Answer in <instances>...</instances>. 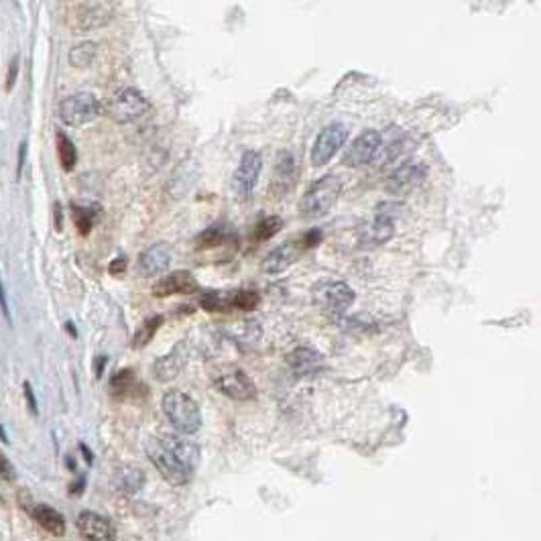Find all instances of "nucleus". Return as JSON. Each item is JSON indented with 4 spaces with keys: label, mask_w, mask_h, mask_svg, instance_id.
Listing matches in <instances>:
<instances>
[{
    "label": "nucleus",
    "mask_w": 541,
    "mask_h": 541,
    "mask_svg": "<svg viewBox=\"0 0 541 541\" xmlns=\"http://www.w3.org/2000/svg\"><path fill=\"white\" fill-rule=\"evenodd\" d=\"M342 191V182L338 175H324L315 184L308 187L303 198L299 201V212L308 220H317L326 216L334 204L338 201V196Z\"/></svg>",
    "instance_id": "nucleus-1"
},
{
    "label": "nucleus",
    "mask_w": 541,
    "mask_h": 541,
    "mask_svg": "<svg viewBox=\"0 0 541 541\" xmlns=\"http://www.w3.org/2000/svg\"><path fill=\"white\" fill-rule=\"evenodd\" d=\"M161 407L171 426L179 434L191 436L201 427V413H199L198 403L182 391H167L163 395Z\"/></svg>",
    "instance_id": "nucleus-2"
},
{
    "label": "nucleus",
    "mask_w": 541,
    "mask_h": 541,
    "mask_svg": "<svg viewBox=\"0 0 541 541\" xmlns=\"http://www.w3.org/2000/svg\"><path fill=\"white\" fill-rule=\"evenodd\" d=\"M313 305L330 317H340L354 303V291L344 281H320L312 289Z\"/></svg>",
    "instance_id": "nucleus-3"
},
{
    "label": "nucleus",
    "mask_w": 541,
    "mask_h": 541,
    "mask_svg": "<svg viewBox=\"0 0 541 541\" xmlns=\"http://www.w3.org/2000/svg\"><path fill=\"white\" fill-rule=\"evenodd\" d=\"M112 2H73L68 9V25L73 33H85L106 27L114 19Z\"/></svg>",
    "instance_id": "nucleus-4"
},
{
    "label": "nucleus",
    "mask_w": 541,
    "mask_h": 541,
    "mask_svg": "<svg viewBox=\"0 0 541 541\" xmlns=\"http://www.w3.org/2000/svg\"><path fill=\"white\" fill-rule=\"evenodd\" d=\"M149 100L135 88H122L106 102V114L118 125H130L149 112Z\"/></svg>",
    "instance_id": "nucleus-5"
},
{
    "label": "nucleus",
    "mask_w": 541,
    "mask_h": 541,
    "mask_svg": "<svg viewBox=\"0 0 541 541\" xmlns=\"http://www.w3.org/2000/svg\"><path fill=\"white\" fill-rule=\"evenodd\" d=\"M102 110L98 98L90 92L71 94L59 104V118L68 127H84L92 122Z\"/></svg>",
    "instance_id": "nucleus-6"
},
{
    "label": "nucleus",
    "mask_w": 541,
    "mask_h": 541,
    "mask_svg": "<svg viewBox=\"0 0 541 541\" xmlns=\"http://www.w3.org/2000/svg\"><path fill=\"white\" fill-rule=\"evenodd\" d=\"M147 456L149 460L153 462V466L159 470V474L167 480L169 484H175V486H182V484L189 483L191 474L187 468H184L175 456L171 454L169 450L161 443L159 438H153V440L147 441Z\"/></svg>",
    "instance_id": "nucleus-7"
},
{
    "label": "nucleus",
    "mask_w": 541,
    "mask_h": 541,
    "mask_svg": "<svg viewBox=\"0 0 541 541\" xmlns=\"http://www.w3.org/2000/svg\"><path fill=\"white\" fill-rule=\"evenodd\" d=\"M263 171V159L256 151H244L238 161V167L234 171V179H232V191L234 198L238 201H246L253 196L258 177Z\"/></svg>",
    "instance_id": "nucleus-8"
},
{
    "label": "nucleus",
    "mask_w": 541,
    "mask_h": 541,
    "mask_svg": "<svg viewBox=\"0 0 541 541\" xmlns=\"http://www.w3.org/2000/svg\"><path fill=\"white\" fill-rule=\"evenodd\" d=\"M346 139H348V128L340 125V122H336V125H330L326 127L320 135H317V139L313 142L312 147V165L313 167H324L327 165L330 161H332V157L336 155L338 151H340L342 147L346 145Z\"/></svg>",
    "instance_id": "nucleus-9"
},
{
    "label": "nucleus",
    "mask_w": 541,
    "mask_h": 541,
    "mask_svg": "<svg viewBox=\"0 0 541 541\" xmlns=\"http://www.w3.org/2000/svg\"><path fill=\"white\" fill-rule=\"evenodd\" d=\"M216 389L234 401H251L256 397V384L242 369L230 367L216 377Z\"/></svg>",
    "instance_id": "nucleus-10"
},
{
    "label": "nucleus",
    "mask_w": 541,
    "mask_h": 541,
    "mask_svg": "<svg viewBox=\"0 0 541 541\" xmlns=\"http://www.w3.org/2000/svg\"><path fill=\"white\" fill-rule=\"evenodd\" d=\"M426 173L427 169L424 163H417V161L405 163L389 175V179L384 182V189L397 198L409 196L413 189H417L426 179Z\"/></svg>",
    "instance_id": "nucleus-11"
},
{
    "label": "nucleus",
    "mask_w": 541,
    "mask_h": 541,
    "mask_svg": "<svg viewBox=\"0 0 541 541\" xmlns=\"http://www.w3.org/2000/svg\"><path fill=\"white\" fill-rule=\"evenodd\" d=\"M381 147V132L377 130H364L350 142L346 153L342 157V163L346 167H364L374 159Z\"/></svg>",
    "instance_id": "nucleus-12"
},
{
    "label": "nucleus",
    "mask_w": 541,
    "mask_h": 541,
    "mask_svg": "<svg viewBox=\"0 0 541 541\" xmlns=\"http://www.w3.org/2000/svg\"><path fill=\"white\" fill-rule=\"evenodd\" d=\"M395 236V222L387 214H377L369 222L360 224L356 230V241L362 248H377Z\"/></svg>",
    "instance_id": "nucleus-13"
},
{
    "label": "nucleus",
    "mask_w": 541,
    "mask_h": 541,
    "mask_svg": "<svg viewBox=\"0 0 541 541\" xmlns=\"http://www.w3.org/2000/svg\"><path fill=\"white\" fill-rule=\"evenodd\" d=\"M199 291L198 279L189 270H173L159 279L153 285V295L155 298H171V295H191Z\"/></svg>",
    "instance_id": "nucleus-14"
},
{
    "label": "nucleus",
    "mask_w": 541,
    "mask_h": 541,
    "mask_svg": "<svg viewBox=\"0 0 541 541\" xmlns=\"http://www.w3.org/2000/svg\"><path fill=\"white\" fill-rule=\"evenodd\" d=\"M78 531L90 541H114L116 540V529L110 523V519L102 517L94 511H84L78 515Z\"/></svg>",
    "instance_id": "nucleus-15"
},
{
    "label": "nucleus",
    "mask_w": 541,
    "mask_h": 541,
    "mask_svg": "<svg viewBox=\"0 0 541 541\" xmlns=\"http://www.w3.org/2000/svg\"><path fill=\"white\" fill-rule=\"evenodd\" d=\"M171 265V246L167 242L151 244L147 251H142L137 263V269L141 277H157L169 269Z\"/></svg>",
    "instance_id": "nucleus-16"
},
{
    "label": "nucleus",
    "mask_w": 541,
    "mask_h": 541,
    "mask_svg": "<svg viewBox=\"0 0 541 541\" xmlns=\"http://www.w3.org/2000/svg\"><path fill=\"white\" fill-rule=\"evenodd\" d=\"M303 253L301 244L299 242H285L281 246L273 248L269 255L263 258L261 263V270L267 273V275H279V273H285L289 269L295 261L299 258V255Z\"/></svg>",
    "instance_id": "nucleus-17"
},
{
    "label": "nucleus",
    "mask_w": 541,
    "mask_h": 541,
    "mask_svg": "<svg viewBox=\"0 0 541 541\" xmlns=\"http://www.w3.org/2000/svg\"><path fill=\"white\" fill-rule=\"evenodd\" d=\"M293 184H295V159L289 151H281L275 159L270 189L277 198H283L291 191Z\"/></svg>",
    "instance_id": "nucleus-18"
},
{
    "label": "nucleus",
    "mask_w": 541,
    "mask_h": 541,
    "mask_svg": "<svg viewBox=\"0 0 541 541\" xmlns=\"http://www.w3.org/2000/svg\"><path fill=\"white\" fill-rule=\"evenodd\" d=\"M285 362L298 377H310V374H315L317 370H322L324 356L320 354L317 350H313V348L299 346V348L291 350L289 354L285 356Z\"/></svg>",
    "instance_id": "nucleus-19"
},
{
    "label": "nucleus",
    "mask_w": 541,
    "mask_h": 541,
    "mask_svg": "<svg viewBox=\"0 0 541 541\" xmlns=\"http://www.w3.org/2000/svg\"><path fill=\"white\" fill-rule=\"evenodd\" d=\"M187 362V350H185V342H179L169 354L161 356L159 360H155L153 364V374H155L157 381L161 383H167V381H173L182 369Z\"/></svg>",
    "instance_id": "nucleus-20"
},
{
    "label": "nucleus",
    "mask_w": 541,
    "mask_h": 541,
    "mask_svg": "<svg viewBox=\"0 0 541 541\" xmlns=\"http://www.w3.org/2000/svg\"><path fill=\"white\" fill-rule=\"evenodd\" d=\"M161 443L169 450L171 454L175 456V460L187 468L189 472H194L199 462V448L194 441H187L179 436H161L159 438Z\"/></svg>",
    "instance_id": "nucleus-21"
},
{
    "label": "nucleus",
    "mask_w": 541,
    "mask_h": 541,
    "mask_svg": "<svg viewBox=\"0 0 541 541\" xmlns=\"http://www.w3.org/2000/svg\"><path fill=\"white\" fill-rule=\"evenodd\" d=\"M33 519H35L47 533H51V535L61 537V535L65 533V519H63V515L59 511H56L53 507H49V505H35V509H33Z\"/></svg>",
    "instance_id": "nucleus-22"
},
{
    "label": "nucleus",
    "mask_w": 541,
    "mask_h": 541,
    "mask_svg": "<svg viewBox=\"0 0 541 541\" xmlns=\"http://www.w3.org/2000/svg\"><path fill=\"white\" fill-rule=\"evenodd\" d=\"M409 149H411V141L407 135H395L389 142H383V137H381V147H379L374 159L379 161V165H387V163L395 161L397 157L405 155Z\"/></svg>",
    "instance_id": "nucleus-23"
},
{
    "label": "nucleus",
    "mask_w": 541,
    "mask_h": 541,
    "mask_svg": "<svg viewBox=\"0 0 541 541\" xmlns=\"http://www.w3.org/2000/svg\"><path fill=\"white\" fill-rule=\"evenodd\" d=\"M116 484L120 490H125L128 495L139 493L145 484V472L137 466H120L116 470Z\"/></svg>",
    "instance_id": "nucleus-24"
},
{
    "label": "nucleus",
    "mask_w": 541,
    "mask_h": 541,
    "mask_svg": "<svg viewBox=\"0 0 541 541\" xmlns=\"http://www.w3.org/2000/svg\"><path fill=\"white\" fill-rule=\"evenodd\" d=\"M163 324V315H151V317H147L145 322L141 324V327L135 332V336H132V342H130V346L135 348V350H139V348H145L149 342L155 338L157 330L161 327Z\"/></svg>",
    "instance_id": "nucleus-25"
},
{
    "label": "nucleus",
    "mask_w": 541,
    "mask_h": 541,
    "mask_svg": "<svg viewBox=\"0 0 541 541\" xmlns=\"http://www.w3.org/2000/svg\"><path fill=\"white\" fill-rule=\"evenodd\" d=\"M57 157L61 161V167L65 171H71L78 163V149L71 142V139L63 132H57Z\"/></svg>",
    "instance_id": "nucleus-26"
},
{
    "label": "nucleus",
    "mask_w": 541,
    "mask_h": 541,
    "mask_svg": "<svg viewBox=\"0 0 541 541\" xmlns=\"http://www.w3.org/2000/svg\"><path fill=\"white\" fill-rule=\"evenodd\" d=\"M96 53H98V45L94 41L80 43V45H75L70 51L71 65L73 68H88L96 59Z\"/></svg>",
    "instance_id": "nucleus-27"
},
{
    "label": "nucleus",
    "mask_w": 541,
    "mask_h": 541,
    "mask_svg": "<svg viewBox=\"0 0 541 541\" xmlns=\"http://www.w3.org/2000/svg\"><path fill=\"white\" fill-rule=\"evenodd\" d=\"M228 236H230V232H228L224 224H212V226L206 228L198 238H196V246H198L199 251H201V248H212V246L222 244Z\"/></svg>",
    "instance_id": "nucleus-28"
},
{
    "label": "nucleus",
    "mask_w": 541,
    "mask_h": 541,
    "mask_svg": "<svg viewBox=\"0 0 541 541\" xmlns=\"http://www.w3.org/2000/svg\"><path fill=\"white\" fill-rule=\"evenodd\" d=\"M228 301H230V308L253 312L261 303V295H258V291H255V289H238L232 295H228Z\"/></svg>",
    "instance_id": "nucleus-29"
},
{
    "label": "nucleus",
    "mask_w": 541,
    "mask_h": 541,
    "mask_svg": "<svg viewBox=\"0 0 541 541\" xmlns=\"http://www.w3.org/2000/svg\"><path fill=\"white\" fill-rule=\"evenodd\" d=\"M96 216H98V210H90L85 206H78V204H71V218H73V224L78 228L80 234H90V230L96 222Z\"/></svg>",
    "instance_id": "nucleus-30"
},
{
    "label": "nucleus",
    "mask_w": 541,
    "mask_h": 541,
    "mask_svg": "<svg viewBox=\"0 0 541 541\" xmlns=\"http://www.w3.org/2000/svg\"><path fill=\"white\" fill-rule=\"evenodd\" d=\"M281 228H283V220H281L279 216H267V218H263V220L256 222L255 232H253V234H255V241H270L275 234L281 232Z\"/></svg>",
    "instance_id": "nucleus-31"
},
{
    "label": "nucleus",
    "mask_w": 541,
    "mask_h": 541,
    "mask_svg": "<svg viewBox=\"0 0 541 541\" xmlns=\"http://www.w3.org/2000/svg\"><path fill=\"white\" fill-rule=\"evenodd\" d=\"M199 305H201L206 312H220V310L230 308V301H228V295L220 293V291H206V293L199 298Z\"/></svg>",
    "instance_id": "nucleus-32"
},
{
    "label": "nucleus",
    "mask_w": 541,
    "mask_h": 541,
    "mask_svg": "<svg viewBox=\"0 0 541 541\" xmlns=\"http://www.w3.org/2000/svg\"><path fill=\"white\" fill-rule=\"evenodd\" d=\"M132 383H135V374H132V370L130 369L118 370V372L112 377V381H110L112 389L114 391H118V393H125V391H128V389L132 387Z\"/></svg>",
    "instance_id": "nucleus-33"
},
{
    "label": "nucleus",
    "mask_w": 541,
    "mask_h": 541,
    "mask_svg": "<svg viewBox=\"0 0 541 541\" xmlns=\"http://www.w3.org/2000/svg\"><path fill=\"white\" fill-rule=\"evenodd\" d=\"M320 241H322V232H320L317 228H313V230H310V232H305V234H303V238H301L299 244H301V248H303V251H308V248L317 246Z\"/></svg>",
    "instance_id": "nucleus-34"
},
{
    "label": "nucleus",
    "mask_w": 541,
    "mask_h": 541,
    "mask_svg": "<svg viewBox=\"0 0 541 541\" xmlns=\"http://www.w3.org/2000/svg\"><path fill=\"white\" fill-rule=\"evenodd\" d=\"M0 476L4 478V480H14L16 478V470L11 464V460L6 458V456L0 452Z\"/></svg>",
    "instance_id": "nucleus-35"
},
{
    "label": "nucleus",
    "mask_w": 541,
    "mask_h": 541,
    "mask_svg": "<svg viewBox=\"0 0 541 541\" xmlns=\"http://www.w3.org/2000/svg\"><path fill=\"white\" fill-rule=\"evenodd\" d=\"M16 75H19V57H13L11 68H9V75H6V92H11L16 84Z\"/></svg>",
    "instance_id": "nucleus-36"
},
{
    "label": "nucleus",
    "mask_w": 541,
    "mask_h": 541,
    "mask_svg": "<svg viewBox=\"0 0 541 541\" xmlns=\"http://www.w3.org/2000/svg\"><path fill=\"white\" fill-rule=\"evenodd\" d=\"M127 258L125 256H118V258H114L112 263H110V267H108V270H110V275H114V277H118V275H122L125 270H127Z\"/></svg>",
    "instance_id": "nucleus-37"
},
{
    "label": "nucleus",
    "mask_w": 541,
    "mask_h": 541,
    "mask_svg": "<svg viewBox=\"0 0 541 541\" xmlns=\"http://www.w3.org/2000/svg\"><path fill=\"white\" fill-rule=\"evenodd\" d=\"M25 399H27V405H28V411L31 413H37V399L33 395V389H31V383H25Z\"/></svg>",
    "instance_id": "nucleus-38"
},
{
    "label": "nucleus",
    "mask_w": 541,
    "mask_h": 541,
    "mask_svg": "<svg viewBox=\"0 0 541 541\" xmlns=\"http://www.w3.org/2000/svg\"><path fill=\"white\" fill-rule=\"evenodd\" d=\"M0 308L6 315V320H11V313H9V301H6V293H4V285L0 281Z\"/></svg>",
    "instance_id": "nucleus-39"
},
{
    "label": "nucleus",
    "mask_w": 541,
    "mask_h": 541,
    "mask_svg": "<svg viewBox=\"0 0 541 541\" xmlns=\"http://www.w3.org/2000/svg\"><path fill=\"white\" fill-rule=\"evenodd\" d=\"M25 157H27V142L21 145V157H19V167H16V175H21L23 165H25Z\"/></svg>",
    "instance_id": "nucleus-40"
},
{
    "label": "nucleus",
    "mask_w": 541,
    "mask_h": 541,
    "mask_svg": "<svg viewBox=\"0 0 541 541\" xmlns=\"http://www.w3.org/2000/svg\"><path fill=\"white\" fill-rule=\"evenodd\" d=\"M108 362V358L106 356H100L98 360H96V377H102V370H104V364Z\"/></svg>",
    "instance_id": "nucleus-41"
},
{
    "label": "nucleus",
    "mask_w": 541,
    "mask_h": 541,
    "mask_svg": "<svg viewBox=\"0 0 541 541\" xmlns=\"http://www.w3.org/2000/svg\"><path fill=\"white\" fill-rule=\"evenodd\" d=\"M56 228L57 230H61V204H56Z\"/></svg>",
    "instance_id": "nucleus-42"
}]
</instances>
